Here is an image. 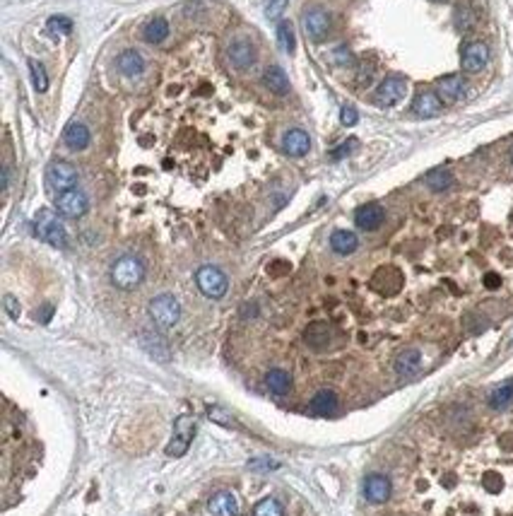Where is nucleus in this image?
Wrapping results in <instances>:
<instances>
[{
  "instance_id": "58836bf2",
  "label": "nucleus",
  "mask_w": 513,
  "mask_h": 516,
  "mask_svg": "<svg viewBox=\"0 0 513 516\" xmlns=\"http://www.w3.org/2000/svg\"><path fill=\"white\" fill-rule=\"evenodd\" d=\"M287 3H289V0H270V5H267L265 15L270 17V20H277V17L284 13V8H287Z\"/></svg>"
},
{
  "instance_id": "7c9ffc66",
  "label": "nucleus",
  "mask_w": 513,
  "mask_h": 516,
  "mask_svg": "<svg viewBox=\"0 0 513 516\" xmlns=\"http://www.w3.org/2000/svg\"><path fill=\"white\" fill-rule=\"evenodd\" d=\"M424 184H427L431 191H446L453 186V177H451V172H446V169H434V172H429L427 177H424Z\"/></svg>"
},
{
  "instance_id": "ea45409f",
  "label": "nucleus",
  "mask_w": 513,
  "mask_h": 516,
  "mask_svg": "<svg viewBox=\"0 0 513 516\" xmlns=\"http://www.w3.org/2000/svg\"><path fill=\"white\" fill-rule=\"evenodd\" d=\"M354 148H357V140H347V143H342L337 150L330 152V157H333V160H342V157H347Z\"/></svg>"
},
{
  "instance_id": "6ab92c4d",
  "label": "nucleus",
  "mask_w": 513,
  "mask_h": 516,
  "mask_svg": "<svg viewBox=\"0 0 513 516\" xmlns=\"http://www.w3.org/2000/svg\"><path fill=\"white\" fill-rule=\"evenodd\" d=\"M308 410H311V415H316V418H330V415L337 410L335 391H330V389L318 391V394L311 398V403H308Z\"/></svg>"
},
{
  "instance_id": "f3484780",
  "label": "nucleus",
  "mask_w": 513,
  "mask_h": 516,
  "mask_svg": "<svg viewBox=\"0 0 513 516\" xmlns=\"http://www.w3.org/2000/svg\"><path fill=\"white\" fill-rule=\"evenodd\" d=\"M364 497L374 504H383L390 497V480L381 473H374L364 480Z\"/></svg>"
},
{
  "instance_id": "a18cd8bd",
  "label": "nucleus",
  "mask_w": 513,
  "mask_h": 516,
  "mask_svg": "<svg viewBox=\"0 0 513 516\" xmlns=\"http://www.w3.org/2000/svg\"><path fill=\"white\" fill-rule=\"evenodd\" d=\"M434 3H441V0H434Z\"/></svg>"
},
{
  "instance_id": "79ce46f5",
  "label": "nucleus",
  "mask_w": 513,
  "mask_h": 516,
  "mask_svg": "<svg viewBox=\"0 0 513 516\" xmlns=\"http://www.w3.org/2000/svg\"><path fill=\"white\" fill-rule=\"evenodd\" d=\"M485 285L489 287V290H497V287L501 285V278L497 273H487L485 275Z\"/></svg>"
},
{
  "instance_id": "1a4fd4ad",
  "label": "nucleus",
  "mask_w": 513,
  "mask_h": 516,
  "mask_svg": "<svg viewBox=\"0 0 513 516\" xmlns=\"http://www.w3.org/2000/svg\"><path fill=\"white\" fill-rule=\"evenodd\" d=\"M489 63V46L485 41H468L460 51V66L465 73H480Z\"/></svg>"
},
{
  "instance_id": "72a5a7b5",
  "label": "nucleus",
  "mask_w": 513,
  "mask_h": 516,
  "mask_svg": "<svg viewBox=\"0 0 513 516\" xmlns=\"http://www.w3.org/2000/svg\"><path fill=\"white\" fill-rule=\"evenodd\" d=\"M29 70H32V82L37 92H46L49 90V78H46V70L37 58H29Z\"/></svg>"
},
{
  "instance_id": "c85d7f7f",
  "label": "nucleus",
  "mask_w": 513,
  "mask_h": 516,
  "mask_svg": "<svg viewBox=\"0 0 513 516\" xmlns=\"http://www.w3.org/2000/svg\"><path fill=\"white\" fill-rule=\"evenodd\" d=\"M511 401H513V379L499 384L497 389L489 394V408H494V410H504Z\"/></svg>"
},
{
  "instance_id": "ddd939ff",
  "label": "nucleus",
  "mask_w": 513,
  "mask_h": 516,
  "mask_svg": "<svg viewBox=\"0 0 513 516\" xmlns=\"http://www.w3.org/2000/svg\"><path fill=\"white\" fill-rule=\"evenodd\" d=\"M239 514V502L236 495L229 490L215 492L207 502V516H236Z\"/></svg>"
},
{
  "instance_id": "dca6fc26",
  "label": "nucleus",
  "mask_w": 513,
  "mask_h": 516,
  "mask_svg": "<svg viewBox=\"0 0 513 516\" xmlns=\"http://www.w3.org/2000/svg\"><path fill=\"white\" fill-rule=\"evenodd\" d=\"M282 148L287 155L291 157H304L308 150H311V138H308L306 131L301 128H291L282 136Z\"/></svg>"
},
{
  "instance_id": "39448f33",
  "label": "nucleus",
  "mask_w": 513,
  "mask_h": 516,
  "mask_svg": "<svg viewBox=\"0 0 513 516\" xmlns=\"http://www.w3.org/2000/svg\"><path fill=\"white\" fill-rule=\"evenodd\" d=\"M75 186H78V169L73 164L63 160L49 164V169H46V189L51 193H63L75 189Z\"/></svg>"
},
{
  "instance_id": "b1692460",
  "label": "nucleus",
  "mask_w": 513,
  "mask_h": 516,
  "mask_svg": "<svg viewBox=\"0 0 513 516\" xmlns=\"http://www.w3.org/2000/svg\"><path fill=\"white\" fill-rule=\"evenodd\" d=\"M116 66H119V70L126 75V78H138V75L145 70V61H143V56H140L138 51L128 49V51H123V54L119 56Z\"/></svg>"
},
{
  "instance_id": "a19ab883",
  "label": "nucleus",
  "mask_w": 513,
  "mask_h": 516,
  "mask_svg": "<svg viewBox=\"0 0 513 516\" xmlns=\"http://www.w3.org/2000/svg\"><path fill=\"white\" fill-rule=\"evenodd\" d=\"M501 476H497V473H487L485 476V488L489 490V492H499L501 490Z\"/></svg>"
},
{
  "instance_id": "cd10ccee",
  "label": "nucleus",
  "mask_w": 513,
  "mask_h": 516,
  "mask_svg": "<svg viewBox=\"0 0 513 516\" xmlns=\"http://www.w3.org/2000/svg\"><path fill=\"white\" fill-rule=\"evenodd\" d=\"M265 85L270 87V92H275V95H287L289 92V78L279 66H270L265 70Z\"/></svg>"
},
{
  "instance_id": "f257e3e1",
  "label": "nucleus",
  "mask_w": 513,
  "mask_h": 516,
  "mask_svg": "<svg viewBox=\"0 0 513 516\" xmlns=\"http://www.w3.org/2000/svg\"><path fill=\"white\" fill-rule=\"evenodd\" d=\"M145 278V263L138 256L126 254L121 258H116L111 266V283L119 290H135Z\"/></svg>"
},
{
  "instance_id": "2f4dec72",
  "label": "nucleus",
  "mask_w": 513,
  "mask_h": 516,
  "mask_svg": "<svg viewBox=\"0 0 513 516\" xmlns=\"http://www.w3.org/2000/svg\"><path fill=\"white\" fill-rule=\"evenodd\" d=\"M46 29H49L51 37H68L70 32H73V20L66 15H54L49 22H46Z\"/></svg>"
},
{
  "instance_id": "473e14b6",
  "label": "nucleus",
  "mask_w": 513,
  "mask_h": 516,
  "mask_svg": "<svg viewBox=\"0 0 513 516\" xmlns=\"http://www.w3.org/2000/svg\"><path fill=\"white\" fill-rule=\"evenodd\" d=\"M253 516H284V509L275 497H265L253 507Z\"/></svg>"
},
{
  "instance_id": "aec40b11",
  "label": "nucleus",
  "mask_w": 513,
  "mask_h": 516,
  "mask_svg": "<svg viewBox=\"0 0 513 516\" xmlns=\"http://www.w3.org/2000/svg\"><path fill=\"white\" fill-rule=\"evenodd\" d=\"M419 367H422V353L415 348L402 350V353L395 357V372H398V377H415L419 372Z\"/></svg>"
},
{
  "instance_id": "6e6552de",
  "label": "nucleus",
  "mask_w": 513,
  "mask_h": 516,
  "mask_svg": "<svg viewBox=\"0 0 513 516\" xmlns=\"http://www.w3.org/2000/svg\"><path fill=\"white\" fill-rule=\"evenodd\" d=\"M87 208H90V201H87V196L83 191L78 189H70V191H63L56 196V210L63 215V218H83L87 213Z\"/></svg>"
},
{
  "instance_id": "393cba45",
  "label": "nucleus",
  "mask_w": 513,
  "mask_h": 516,
  "mask_svg": "<svg viewBox=\"0 0 513 516\" xmlns=\"http://www.w3.org/2000/svg\"><path fill=\"white\" fill-rule=\"evenodd\" d=\"M453 25H456V29L460 34H468L475 29L477 25V13H475V8H472L470 3H460L458 8H456V13H453Z\"/></svg>"
},
{
  "instance_id": "a878e982",
  "label": "nucleus",
  "mask_w": 513,
  "mask_h": 516,
  "mask_svg": "<svg viewBox=\"0 0 513 516\" xmlns=\"http://www.w3.org/2000/svg\"><path fill=\"white\" fill-rule=\"evenodd\" d=\"M265 386L270 389V394L284 396V394H289V389H291V377L284 372V369H270V372L265 374Z\"/></svg>"
},
{
  "instance_id": "e433bc0d",
  "label": "nucleus",
  "mask_w": 513,
  "mask_h": 516,
  "mask_svg": "<svg viewBox=\"0 0 513 516\" xmlns=\"http://www.w3.org/2000/svg\"><path fill=\"white\" fill-rule=\"evenodd\" d=\"M3 307H5V312H8V316H10V319H20V312H22V309H20V302H17V299L13 297V295H5L3 297Z\"/></svg>"
},
{
  "instance_id": "bb28decb",
  "label": "nucleus",
  "mask_w": 513,
  "mask_h": 516,
  "mask_svg": "<svg viewBox=\"0 0 513 516\" xmlns=\"http://www.w3.org/2000/svg\"><path fill=\"white\" fill-rule=\"evenodd\" d=\"M167 37H169V22L164 17H155V20H150L143 27V39L150 41V44H162Z\"/></svg>"
},
{
  "instance_id": "4468645a",
  "label": "nucleus",
  "mask_w": 513,
  "mask_h": 516,
  "mask_svg": "<svg viewBox=\"0 0 513 516\" xmlns=\"http://www.w3.org/2000/svg\"><path fill=\"white\" fill-rule=\"evenodd\" d=\"M383 218H386V213H383V208L378 203H366L361 205L357 210V215H354V222H357L359 230L364 232H374L378 227L383 225Z\"/></svg>"
},
{
  "instance_id": "c03bdc74",
  "label": "nucleus",
  "mask_w": 513,
  "mask_h": 516,
  "mask_svg": "<svg viewBox=\"0 0 513 516\" xmlns=\"http://www.w3.org/2000/svg\"><path fill=\"white\" fill-rule=\"evenodd\" d=\"M509 155H511V162H513V148H511V152H509Z\"/></svg>"
},
{
  "instance_id": "f03ea898",
  "label": "nucleus",
  "mask_w": 513,
  "mask_h": 516,
  "mask_svg": "<svg viewBox=\"0 0 513 516\" xmlns=\"http://www.w3.org/2000/svg\"><path fill=\"white\" fill-rule=\"evenodd\" d=\"M34 232H37V237L42 239V242L56 246V249H66L68 246L66 227H63V222L58 220V215L54 210H49V208H42L37 215H34Z\"/></svg>"
},
{
  "instance_id": "412c9836",
  "label": "nucleus",
  "mask_w": 513,
  "mask_h": 516,
  "mask_svg": "<svg viewBox=\"0 0 513 516\" xmlns=\"http://www.w3.org/2000/svg\"><path fill=\"white\" fill-rule=\"evenodd\" d=\"M90 140H92L90 128L80 121H73L66 131H63V143H66L70 150H85L87 145H90Z\"/></svg>"
},
{
  "instance_id": "37998d69",
  "label": "nucleus",
  "mask_w": 513,
  "mask_h": 516,
  "mask_svg": "<svg viewBox=\"0 0 513 516\" xmlns=\"http://www.w3.org/2000/svg\"><path fill=\"white\" fill-rule=\"evenodd\" d=\"M51 314H54V309L51 307H44V312H42V316H37L39 321H42V324H49V319H51Z\"/></svg>"
},
{
  "instance_id": "4c0bfd02",
  "label": "nucleus",
  "mask_w": 513,
  "mask_h": 516,
  "mask_svg": "<svg viewBox=\"0 0 513 516\" xmlns=\"http://www.w3.org/2000/svg\"><path fill=\"white\" fill-rule=\"evenodd\" d=\"M340 121H342V126H357L359 111L347 104V107H342V111H340Z\"/></svg>"
},
{
  "instance_id": "f704fd0d",
  "label": "nucleus",
  "mask_w": 513,
  "mask_h": 516,
  "mask_svg": "<svg viewBox=\"0 0 513 516\" xmlns=\"http://www.w3.org/2000/svg\"><path fill=\"white\" fill-rule=\"evenodd\" d=\"M207 415H210V420H212V422H219V425H224V427H236V422L231 420L222 408H217V406L207 408Z\"/></svg>"
},
{
  "instance_id": "a211bd4d",
  "label": "nucleus",
  "mask_w": 513,
  "mask_h": 516,
  "mask_svg": "<svg viewBox=\"0 0 513 516\" xmlns=\"http://www.w3.org/2000/svg\"><path fill=\"white\" fill-rule=\"evenodd\" d=\"M140 345L147 350V355H152L155 360L169 362V345L167 340L155 331H140Z\"/></svg>"
},
{
  "instance_id": "9d476101",
  "label": "nucleus",
  "mask_w": 513,
  "mask_h": 516,
  "mask_svg": "<svg viewBox=\"0 0 513 516\" xmlns=\"http://www.w3.org/2000/svg\"><path fill=\"white\" fill-rule=\"evenodd\" d=\"M407 92V82L400 75H388L376 90V104L378 107H395Z\"/></svg>"
},
{
  "instance_id": "5701e85b",
  "label": "nucleus",
  "mask_w": 513,
  "mask_h": 516,
  "mask_svg": "<svg viewBox=\"0 0 513 516\" xmlns=\"http://www.w3.org/2000/svg\"><path fill=\"white\" fill-rule=\"evenodd\" d=\"M357 246H359V239H357V234H354V232L335 230L333 234H330V249H333L335 254L349 256V254H354V251H357Z\"/></svg>"
},
{
  "instance_id": "c756f323",
  "label": "nucleus",
  "mask_w": 513,
  "mask_h": 516,
  "mask_svg": "<svg viewBox=\"0 0 513 516\" xmlns=\"http://www.w3.org/2000/svg\"><path fill=\"white\" fill-rule=\"evenodd\" d=\"M277 44L284 54H294L296 49V39H294V27H291L289 20H282L277 25Z\"/></svg>"
},
{
  "instance_id": "7ed1b4c3",
  "label": "nucleus",
  "mask_w": 513,
  "mask_h": 516,
  "mask_svg": "<svg viewBox=\"0 0 513 516\" xmlns=\"http://www.w3.org/2000/svg\"><path fill=\"white\" fill-rule=\"evenodd\" d=\"M301 27H304V34L311 41H323L325 37L330 34V29H333V17L325 8H320V5H311V8H306L304 13H301Z\"/></svg>"
},
{
  "instance_id": "2eb2a0df",
  "label": "nucleus",
  "mask_w": 513,
  "mask_h": 516,
  "mask_svg": "<svg viewBox=\"0 0 513 516\" xmlns=\"http://www.w3.org/2000/svg\"><path fill=\"white\" fill-rule=\"evenodd\" d=\"M304 340L311 350H325L333 340V328L328 321H313L304 331Z\"/></svg>"
},
{
  "instance_id": "9b49d317",
  "label": "nucleus",
  "mask_w": 513,
  "mask_h": 516,
  "mask_svg": "<svg viewBox=\"0 0 513 516\" xmlns=\"http://www.w3.org/2000/svg\"><path fill=\"white\" fill-rule=\"evenodd\" d=\"M227 58H229V63L236 70H248L255 63V46H253V41L246 39V37L234 39L229 44V49H227Z\"/></svg>"
},
{
  "instance_id": "20e7f679",
  "label": "nucleus",
  "mask_w": 513,
  "mask_h": 516,
  "mask_svg": "<svg viewBox=\"0 0 513 516\" xmlns=\"http://www.w3.org/2000/svg\"><path fill=\"white\" fill-rule=\"evenodd\" d=\"M150 319L155 321V326L159 328H171L179 324L181 319V304L174 295H157L152 302H150Z\"/></svg>"
},
{
  "instance_id": "f8f14e48",
  "label": "nucleus",
  "mask_w": 513,
  "mask_h": 516,
  "mask_svg": "<svg viewBox=\"0 0 513 516\" xmlns=\"http://www.w3.org/2000/svg\"><path fill=\"white\" fill-rule=\"evenodd\" d=\"M465 92H468V87H465V80L460 75H446V78L436 82V95H439L441 102H460L465 97Z\"/></svg>"
},
{
  "instance_id": "0eeeda50",
  "label": "nucleus",
  "mask_w": 513,
  "mask_h": 516,
  "mask_svg": "<svg viewBox=\"0 0 513 516\" xmlns=\"http://www.w3.org/2000/svg\"><path fill=\"white\" fill-rule=\"evenodd\" d=\"M193 432H195L193 418H191V415H179L176 422H174V439L169 442V447H167V456H171V459L183 456L186 451H188V447H191Z\"/></svg>"
},
{
  "instance_id": "4be33fe9",
  "label": "nucleus",
  "mask_w": 513,
  "mask_h": 516,
  "mask_svg": "<svg viewBox=\"0 0 513 516\" xmlns=\"http://www.w3.org/2000/svg\"><path fill=\"white\" fill-rule=\"evenodd\" d=\"M412 111L419 116V119H431L441 111V99L436 92H419L412 102Z\"/></svg>"
},
{
  "instance_id": "423d86ee",
  "label": "nucleus",
  "mask_w": 513,
  "mask_h": 516,
  "mask_svg": "<svg viewBox=\"0 0 513 516\" xmlns=\"http://www.w3.org/2000/svg\"><path fill=\"white\" fill-rule=\"evenodd\" d=\"M195 283H198V290L207 299H222L227 295V287H229V280H227V275L217 266L198 268Z\"/></svg>"
},
{
  "instance_id": "c9c22d12",
  "label": "nucleus",
  "mask_w": 513,
  "mask_h": 516,
  "mask_svg": "<svg viewBox=\"0 0 513 516\" xmlns=\"http://www.w3.org/2000/svg\"><path fill=\"white\" fill-rule=\"evenodd\" d=\"M371 80H374V63H361L357 70V85L366 87Z\"/></svg>"
}]
</instances>
